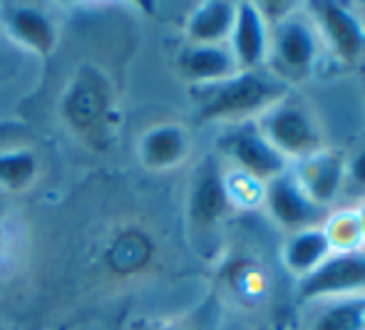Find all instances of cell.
I'll list each match as a JSON object with an SVG mask.
<instances>
[{"mask_svg": "<svg viewBox=\"0 0 365 330\" xmlns=\"http://www.w3.org/2000/svg\"><path fill=\"white\" fill-rule=\"evenodd\" d=\"M197 90V115L202 122H234L246 120L261 110L279 105L284 87L276 77L256 72H236L234 77L217 85L194 87Z\"/></svg>", "mask_w": 365, "mask_h": 330, "instance_id": "6da1fadb", "label": "cell"}, {"mask_svg": "<svg viewBox=\"0 0 365 330\" xmlns=\"http://www.w3.org/2000/svg\"><path fill=\"white\" fill-rule=\"evenodd\" d=\"M261 134L286 159H306L321 152V132L303 107L274 105L261 120Z\"/></svg>", "mask_w": 365, "mask_h": 330, "instance_id": "7a4b0ae2", "label": "cell"}, {"mask_svg": "<svg viewBox=\"0 0 365 330\" xmlns=\"http://www.w3.org/2000/svg\"><path fill=\"white\" fill-rule=\"evenodd\" d=\"M221 152L239 167V174L254 182H274L289 172V159L271 147L269 139L256 127H239L231 130L219 142Z\"/></svg>", "mask_w": 365, "mask_h": 330, "instance_id": "3957f363", "label": "cell"}, {"mask_svg": "<svg viewBox=\"0 0 365 330\" xmlns=\"http://www.w3.org/2000/svg\"><path fill=\"white\" fill-rule=\"evenodd\" d=\"M110 112V87L95 67H80L60 100V115L75 132H95Z\"/></svg>", "mask_w": 365, "mask_h": 330, "instance_id": "277c9868", "label": "cell"}, {"mask_svg": "<svg viewBox=\"0 0 365 330\" xmlns=\"http://www.w3.org/2000/svg\"><path fill=\"white\" fill-rule=\"evenodd\" d=\"M0 25L20 48H25L33 55H40V58H48L58 48V28L43 8L8 3L0 8Z\"/></svg>", "mask_w": 365, "mask_h": 330, "instance_id": "5b68a950", "label": "cell"}, {"mask_svg": "<svg viewBox=\"0 0 365 330\" xmlns=\"http://www.w3.org/2000/svg\"><path fill=\"white\" fill-rule=\"evenodd\" d=\"M365 288V254H331L316 271L303 276L301 298H326L341 296L348 291Z\"/></svg>", "mask_w": 365, "mask_h": 330, "instance_id": "8992f818", "label": "cell"}, {"mask_svg": "<svg viewBox=\"0 0 365 330\" xmlns=\"http://www.w3.org/2000/svg\"><path fill=\"white\" fill-rule=\"evenodd\" d=\"M318 55V43L313 25L301 18H286L276 23L274 33V67L279 75L303 77L311 72Z\"/></svg>", "mask_w": 365, "mask_h": 330, "instance_id": "52a82bcc", "label": "cell"}, {"mask_svg": "<svg viewBox=\"0 0 365 330\" xmlns=\"http://www.w3.org/2000/svg\"><path fill=\"white\" fill-rule=\"evenodd\" d=\"M231 197H229V184L226 177L221 174L219 164L214 159H207L202 167L197 169L192 182V192H189V221L194 229L207 231L229 211Z\"/></svg>", "mask_w": 365, "mask_h": 330, "instance_id": "ba28073f", "label": "cell"}, {"mask_svg": "<svg viewBox=\"0 0 365 330\" xmlns=\"http://www.w3.org/2000/svg\"><path fill=\"white\" fill-rule=\"evenodd\" d=\"M266 201L269 209L274 214V219L281 226H286L289 231H303L313 229L316 221L321 219V209L316 201L308 197L301 189V184L296 182L291 172H286L284 177L269 182V192H266Z\"/></svg>", "mask_w": 365, "mask_h": 330, "instance_id": "9c48e42d", "label": "cell"}, {"mask_svg": "<svg viewBox=\"0 0 365 330\" xmlns=\"http://www.w3.org/2000/svg\"><path fill=\"white\" fill-rule=\"evenodd\" d=\"M229 43L239 72H256L264 65L269 55V33L256 3H236V20Z\"/></svg>", "mask_w": 365, "mask_h": 330, "instance_id": "30bf717a", "label": "cell"}, {"mask_svg": "<svg viewBox=\"0 0 365 330\" xmlns=\"http://www.w3.org/2000/svg\"><path fill=\"white\" fill-rule=\"evenodd\" d=\"M311 10L316 15V23L326 33L328 43H333V50L346 63H356L365 53V28L361 20L343 3H331V0L311 3Z\"/></svg>", "mask_w": 365, "mask_h": 330, "instance_id": "8fae6325", "label": "cell"}, {"mask_svg": "<svg viewBox=\"0 0 365 330\" xmlns=\"http://www.w3.org/2000/svg\"><path fill=\"white\" fill-rule=\"evenodd\" d=\"M179 70L194 87H207L234 77L239 67L224 45H187L179 55Z\"/></svg>", "mask_w": 365, "mask_h": 330, "instance_id": "7c38bea8", "label": "cell"}, {"mask_svg": "<svg viewBox=\"0 0 365 330\" xmlns=\"http://www.w3.org/2000/svg\"><path fill=\"white\" fill-rule=\"evenodd\" d=\"M343 174H346V167H343V159L338 154L331 152H316L311 157L301 159V169L296 177V182L301 184V189L308 194L318 206H326L336 199L338 189L343 184Z\"/></svg>", "mask_w": 365, "mask_h": 330, "instance_id": "4fadbf2b", "label": "cell"}, {"mask_svg": "<svg viewBox=\"0 0 365 330\" xmlns=\"http://www.w3.org/2000/svg\"><path fill=\"white\" fill-rule=\"evenodd\" d=\"M189 152V137L179 125H154L140 139V159L152 172L174 169Z\"/></svg>", "mask_w": 365, "mask_h": 330, "instance_id": "5bb4252c", "label": "cell"}, {"mask_svg": "<svg viewBox=\"0 0 365 330\" xmlns=\"http://www.w3.org/2000/svg\"><path fill=\"white\" fill-rule=\"evenodd\" d=\"M236 20V3L209 0L202 3L187 20L189 45H221L231 38Z\"/></svg>", "mask_w": 365, "mask_h": 330, "instance_id": "9a60e30c", "label": "cell"}, {"mask_svg": "<svg viewBox=\"0 0 365 330\" xmlns=\"http://www.w3.org/2000/svg\"><path fill=\"white\" fill-rule=\"evenodd\" d=\"M333 254V246L328 241L326 231L313 226V229H303L289 239L284 249V261L289 266V271L298 273V276H308L311 271H316L328 256Z\"/></svg>", "mask_w": 365, "mask_h": 330, "instance_id": "2e32d148", "label": "cell"}, {"mask_svg": "<svg viewBox=\"0 0 365 330\" xmlns=\"http://www.w3.org/2000/svg\"><path fill=\"white\" fill-rule=\"evenodd\" d=\"M154 254V244L142 231H122L112 246L107 249V264L117 273H137L142 271Z\"/></svg>", "mask_w": 365, "mask_h": 330, "instance_id": "e0dca14e", "label": "cell"}, {"mask_svg": "<svg viewBox=\"0 0 365 330\" xmlns=\"http://www.w3.org/2000/svg\"><path fill=\"white\" fill-rule=\"evenodd\" d=\"M38 177V157L30 149H8L0 152V189L25 192Z\"/></svg>", "mask_w": 365, "mask_h": 330, "instance_id": "ac0fdd59", "label": "cell"}, {"mask_svg": "<svg viewBox=\"0 0 365 330\" xmlns=\"http://www.w3.org/2000/svg\"><path fill=\"white\" fill-rule=\"evenodd\" d=\"M311 330H365V298H351L326 308Z\"/></svg>", "mask_w": 365, "mask_h": 330, "instance_id": "d6986e66", "label": "cell"}, {"mask_svg": "<svg viewBox=\"0 0 365 330\" xmlns=\"http://www.w3.org/2000/svg\"><path fill=\"white\" fill-rule=\"evenodd\" d=\"M323 231H326L328 241H331L333 254H351V251H358V246L363 244L361 219H358V214H351V211L336 214Z\"/></svg>", "mask_w": 365, "mask_h": 330, "instance_id": "ffe728a7", "label": "cell"}, {"mask_svg": "<svg viewBox=\"0 0 365 330\" xmlns=\"http://www.w3.org/2000/svg\"><path fill=\"white\" fill-rule=\"evenodd\" d=\"M348 177H351L353 187L365 189V149H361V152L353 157L351 167H348Z\"/></svg>", "mask_w": 365, "mask_h": 330, "instance_id": "44dd1931", "label": "cell"}, {"mask_svg": "<svg viewBox=\"0 0 365 330\" xmlns=\"http://www.w3.org/2000/svg\"><path fill=\"white\" fill-rule=\"evenodd\" d=\"M358 219H361V229H363V241H365V209L358 211Z\"/></svg>", "mask_w": 365, "mask_h": 330, "instance_id": "7402d4cb", "label": "cell"}, {"mask_svg": "<svg viewBox=\"0 0 365 330\" xmlns=\"http://www.w3.org/2000/svg\"><path fill=\"white\" fill-rule=\"evenodd\" d=\"M172 330H184V328H172Z\"/></svg>", "mask_w": 365, "mask_h": 330, "instance_id": "603a6c76", "label": "cell"}]
</instances>
